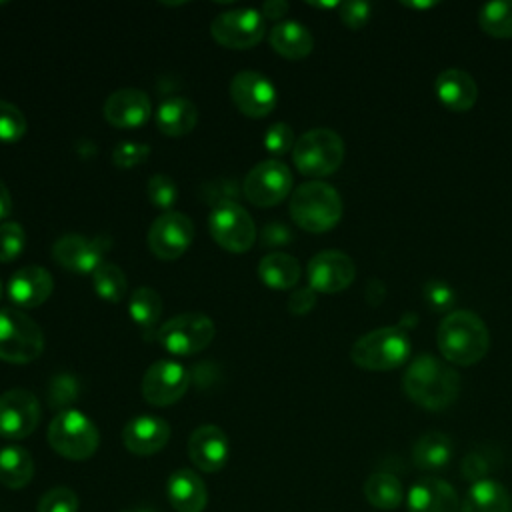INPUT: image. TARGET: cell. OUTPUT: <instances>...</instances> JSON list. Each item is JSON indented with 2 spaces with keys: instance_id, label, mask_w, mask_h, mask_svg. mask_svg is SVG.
<instances>
[{
  "instance_id": "6da1fadb",
  "label": "cell",
  "mask_w": 512,
  "mask_h": 512,
  "mask_svg": "<svg viewBox=\"0 0 512 512\" xmlns=\"http://www.w3.org/2000/svg\"><path fill=\"white\" fill-rule=\"evenodd\" d=\"M402 388L414 404L438 412L458 398L460 374L440 358L420 354L404 370Z\"/></svg>"
},
{
  "instance_id": "7a4b0ae2",
  "label": "cell",
  "mask_w": 512,
  "mask_h": 512,
  "mask_svg": "<svg viewBox=\"0 0 512 512\" xmlns=\"http://www.w3.org/2000/svg\"><path fill=\"white\" fill-rule=\"evenodd\" d=\"M436 344L450 364L474 366L488 354L490 332L476 312L452 310L436 330Z\"/></svg>"
},
{
  "instance_id": "3957f363",
  "label": "cell",
  "mask_w": 512,
  "mask_h": 512,
  "mask_svg": "<svg viewBox=\"0 0 512 512\" xmlns=\"http://www.w3.org/2000/svg\"><path fill=\"white\" fill-rule=\"evenodd\" d=\"M290 216L292 220L308 232L320 234L332 230L342 218V198L338 190L322 180H308L290 196Z\"/></svg>"
},
{
  "instance_id": "277c9868",
  "label": "cell",
  "mask_w": 512,
  "mask_h": 512,
  "mask_svg": "<svg viewBox=\"0 0 512 512\" xmlns=\"http://www.w3.org/2000/svg\"><path fill=\"white\" fill-rule=\"evenodd\" d=\"M408 332L400 326H380L362 334L350 348V360L370 372L400 368L410 356Z\"/></svg>"
},
{
  "instance_id": "5b68a950",
  "label": "cell",
  "mask_w": 512,
  "mask_h": 512,
  "mask_svg": "<svg viewBox=\"0 0 512 512\" xmlns=\"http://www.w3.org/2000/svg\"><path fill=\"white\" fill-rule=\"evenodd\" d=\"M48 444L66 460H88L100 444L96 424L80 410H60L48 426Z\"/></svg>"
},
{
  "instance_id": "8992f818",
  "label": "cell",
  "mask_w": 512,
  "mask_h": 512,
  "mask_svg": "<svg viewBox=\"0 0 512 512\" xmlns=\"http://www.w3.org/2000/svg\"><path fill=\"white\" fill-rule=\"evenodd\" d=\"M292 158L304 176L322 178L336 172L344 160V140L330 128H312L296 138Z\"/></svg>"
},
{
  "instance_id": "52a82bcc",
  "label": "cell",
  "mask_w": 512,
  "mask_h": 512,
  "mask_svg": "<svg viewBox=\"0 0 512 512\" xmlns=\"http://www.w3.org/2000/svg\"><path fill=\"white\" fill-rule=\"evenodd\" d=\"M44 350L42 328L24 312L0 308V360L28 364Z\"/></svg>"
},
{
  "instance_id": "ba28073f",
  "label": "cell",
  "mask_w": 512,
  "mask_h": 512,
  "mask_svg": "<svg viewBox=\"0 0 512 512\" xmlns=\"http://www.w3.org/2000/svg\"><path fill=\"white\" fill-rule=\"evenodd\" d=\"M216 334L214 322L200 312L172 316L156 330V340L176 356H190L204 350Z\"/></svg>"
},
{
  "instance_id": "9c48e42d",
  "label": "cell",
  "mask_w": 512,
  "mask_h": 512,
  "mask_svg": "<svg viewBox=\"0 0 512 512\" xmlns=\"http://www.w3.org/2000/svg\"><path fill=\"white\" fill-rule=\"evenodd\" d=\"M292 182L290 168L282 160L268 158L248 170L242 182V194L250 204L268 208L280 204L292 192Z\"/></svg>"
},
{
  "instance_id": "30bf717a",
  "label": "cell",
  "mask_w": 512,
  "mask_h": 512,
  "mask_svg": "<svg viewBox=\"0 0 512 512\" xmlns=\"http://www.w3.org/2000/svg\"><path fill=\"white\" fill-rule=\"evenodd\" d=\"M208 228L214 242L234 254L246 252L256 240L254 220L236 200L216 204L210 212Z\"/></svg>"
},
{
  "instance_id": "8fae6325",
  "label": "cell",
  "mask_w": 512,
  "mask_h": 512,
  "mask_svg": "<svg viewBox=\"0 0 512 512\" xmlns=\"http://www.w3.org/2000/svg\"><path fill=\"white\" fill-rule=\"evenodd\" d=\"M210 34L224 48L246 50L264 38L266 20L256 8H234L220 12L212 20Z\"/></svg>"
},
{
  "instance_id": "7c38bea8",
  "label": "cell",
  "mask_w": 512,
  "mask_h": 512,
  "mask_svg": "<svg viewBox=\"0 0 512 512\" xmlns=\"http://www.w3.org/2000/svg\"><path fill=\"white\" fill-rule=\"evenodd\" d=\"M194 240V224L190 216L178 210L162 212L148 230V246L160 260L180 258Z\"/></svg>"
},
{
  "instance_id": "4fadbf2b",
  "label": "cell",
  "mask_w": 512,
  "mask_h": 512,
  "mask_svg": "<svg viewBox=\"0 0 512 512\" xmlns=\"http://www.w3.org/2000/svg\"><path fill=\"white\" fill-rule=\"evenodd\" d=\"M40 402L26 388H10L0 394V436L22 440L40 424Z\"/></svg>"
},
{
  "instance_id": "5bb4252c",
  "label": "cell",
  "mask_w": 512,
  "mask_h": 512,
  "mask_svg": "<svg viewBox=\"0 0 512 512\" xmlns=\"http://www.w3.org/2000/svg\"><path fill=\"white\" fill-rule=\"evenodd\" d=\"M232 104L250 118H264L276 106V86L256 70H240L230 80Z\"/></svg>"
},
{
  "instance_id": "9a60e30c",
  "label": "cell",
  "mask_w": 512,
  "mask_h": 512,
  "mask_svg": "<svg viewBox=\"0 0 512 512\" xmlns=\"http://www.w3.org/2000/svg\"><path fill=\"white\" fill-rule=\"evenodd\" d=\"M308 286L314 292L336 294L346 290L356 278L354 260L342 250H322L308 262Z\"/></svg>"
},
{
  "instance_id": "2e32d148",
  "label": "cell",
  "mask_w": 512,
  "mask_h": 512,
  "mask_svg": "<svg viewBox=\"0 0 512 512\" xmlns=\"http://www.w3.org/2000/svg\"><path fill=\"white\" fill-rule=\"evenodd\" d=\"M190 386L188 370L174 360H158L148 366L142 378V396L152 406L178 402Z\"/></svg>"
},
{
  "instance_id": "e0dca14e",
  "label": "cell",
  "mask_w": 512,
  "mask_h": 512,
  "mask_svg": "<svg viewBox=\"0 0 512 512\" xmlns=\"http://www.w3.org/2000/svg\"><path fill=\"white\" fill-rule=\"evenodd\" d=\"M108 238H86L82 234H64L52 244V258L74 274H92L104 260L108 250Z\"/></svg>"
},
{
  "instance_id": "ac0fdd59",
  "label": "cell",
  "mask_w": 512,
  "mask_h": 512,
  "mask_svg": "<svg viewBox=\"0 0 512 512\" xmlns=\"http://www.w3.org/2000/svg\"><path fill=\"white\" fill-rule=\"evenodd\" d=\"M188 456L202 472H218L230 458V440L216 424L198 426L188 438Z\"/></svg>"
},
{
  "instance_id": "d6986e66",
  "label": "cell",
  "mask_w": 512,
  "mask_h": 512,
  "mask_svg": "<svg viewBox=\"0 0 512 512\" xmlns=\"http://www.w3.org/2000/svg\"><path fill=\"white\" fill-rule=\"evenodd\" d=\"M104 118L114 128H138L152 114L150 96L140 88L114 90L102 106Z\"/></svg>"
},
{
  "instance_id": "ffe728a7",
  "label": "cell",
  "mask_w": 512,
  "mask_h": 512,
  "mask_svg": "<svg viewBox=\"0 0 512 512\" xmlns=\"http://www.w3.org/2000/svg\"><path fill=\"white\" fill-rule=\"evenodd\" d=\"M170 440V424L152 414H140L122 428V442L128 452L136 456H152L160 452Z\"/></svg>"
},
{
  "instance_id": "44dd1931",
  "label": "cell",
  "mask_w": 512,
  "mask_h": 512,
  "mask_svg": "<svg viewBox=\"0 0 512 512\" xmlns=\"http://www.w3.org/2000/svg\"><path fill=\"white\" fill-rule=\"evenodd\" d=\"M52 290V274L42 266H24L8 280V298L20 308H36L44 304Z\"/></svg>"
},
{
  "instance_id": "7402d4cb",
  "label": "cell",
  "mask_w": 512,
  "mask_h": 512,
  "mask_svg": "<svg viewBox=\"0 0 512 512\" xmlns=\"http://www.w3.org/2000/svg\"><path fill=\"white\" fill-rule=\"evenodd\" d=\"M410 512H460V498L454 486L442 478L426 476L408 490Z\"/></svg>"
},
{
  "instance_id": "603a6c76",
  "label": "cell",
  "mask_w": 512,
  "mask_h": 512,
  "mask_svg": "<svg viewBox=\"0 0 512 512\" xmlns=\"http://www.w3.org/2000/svg\"><path fill=\"white\" fill-rule=\"evenodd\" d=\"M434 92L442 106L452 112H468L478 100L476 80L460 68L442 70L434 80Z\"/></svg>"
},
{
  "instance_id": "cb8c5ba5",
  "label": "cell",
  "mask_w": 512,
  "mask_h": 512,
  "mask_svg": "<svg viewBox=\"0 0 512 512\" xmlns=\"http://www.w3.org/2000/svg\"><path fill=\"white\" fill-rule=\"evenodd\" d=\"M166 498L176 512H202L208 492L204 480L194 470L178 468L166 480Z\"/></svg>"
},
{
  "instance_id": "d4e9b609",
  "label": "cell",
  "mask_w": 512,
  "mask_h": 512,
  "mask_svg": "<svg viewBox=\"0 0 512 512\" xmlns=\"http://www.w3.org/2000/svg\"><path fill=\"white\" fill-rule=\"evenodd\" d=\"M198 122V108L184 96H168L156 110V126L166 136H184L194 130Z\"/></svg>"
},
{
  "instance_id": "484cf974",
  "label": "cell",
  "mask_w": 512,
  "mask_h": 512,
  "mask_svg": "<svg viewBox=\"0 0 512 512\" xmlns=\"http://www.w3.org/2000/svg\"><path fill=\"white\" fill-rule=\"evenodd\" d=\"M268 40H270V46L274 48V52H278L280 56H284L288 60L306 58L314 48L312 32L296 20L278 22L270 30Z\"/></svg>"
},
{
  "instance_id": "4316f807",
  "label": "cell",
  "mask_w": 512,
  "mask_h": 512,
  "mask_svg": "<svg viewBox=\"0 0 512 512\" xmlns=\"http://www.w3.org/2000/svg\"><path fill=\"white\" fill-rule=\"evenodd\" d=\"M460 512H512V496L502 482L486 478L468 488Z\"/></svg>"
},
{
  "instance_id": "83f0119b",
  "label": "cell",
  "mask_w": 512,
  "mask_h": 512,
  "mask_svg": "<svg viewBox=\"0 0 512 512\" xmlns=\"http://www.w3.org/2000/svg\"><path fill=\"white\" fill-rule=\"evenodd\" d=\"M300 274V262L286 252H270L258 262V276L272 290L294 288Z\"/></svg>"
},
{
  "instance_id": "f1b7e54d",
  "label": "cell",
  "mask_w": 512,
  "mask_h": 512,
  "mask_svg": "<svg viewBox=\"0 0 512 512\" xmlns=\"http://www.w3.org/2000/svg\"><path fill=\"white\" fill-rule=\"evenodd\" d=\"M452 458V442L442 432H424L412 446V460L424 472H436L448 466Z\"/></svg>"
},
{
  "instance_id": "f546056e",
  "label": "cell",
  "mask_w": 512,
  "mask_h": 512,
  "mask_svg": "<svg viewBox=\"0 0 512 512\" xmlns=\"http://www.w3.org/2000/svg\"><path fill=\"white\" fill-rule=\"evenodd\" d=\"M34 476L32 454L18 446L10 444L0 450V484L10 490L24 488Z\"/></svg>"
},
{
  "instance_id": "4dcf8cb0",
  "label": "cell",
  "mask_w": 512,
  "mask_h": 512,
  "mask_svg": "<svg viewBox=\"0 0 512 512\" xmlns=\"http://www.w3.org/2000/svg\"><path fill=\"white\" fill-rule=\"evenodd\" d=\"M364 496L378 510H394L404 498L402 482L390 472H372L364 482Z\"/></svg>"
},
{
  "instance_id": "1f68e13d",
  "label": "cell",
  "mask_w": 512,
  "mask_h": 512,
  "mask_svg": "<svg viewBox=\"0 0 512 512\" xmlns=\"http://www.w3.org/2000/svg\"><path fill=\"white\" fill-rule=\"evenodd\" d=\"M480 28L492 38H512V0H492L478 10Z\"/></svg>"
},
{
  "instance_id": "d6a6232c",
  "label": "cell",
  "mask_w": 512,
  "mask_h": 512,
  "mask_svg": "<svg viewBox=\"0 0 512 512\" xmlns=\"http://www.w3.org/2000/svg\"><path fill=\"white\" fill-rule=\"evenodd\" d=\"M130 318L142 326L144 330L152 328L162 314V298L160 294L150 286H140L132 292L130 304H128Z\"/></svg>"
},
{
  "instance_id": "836d02e7",
  "label": "cell",
  "mask_w": 512,
  "mask_h": 512,
  "mask_svg": "<svg viewBox=\"0 0 512 512\" xmlns=\"http://www.w3.org/2000/svg\"><path fill=\"white\" fill-rule=\"evenodd\" d=\"M92 284H94L96 294L112 304L120 302L126 296V288H128V280H126L122 268H118L112 262H102L92 272Z\"/></svg>"
},
{
  "instance_id": "e575fe53",
  "label": "cell",
  "mask_w": 512,
  "mask_h": 512,
  "mask_svg": "<svg viewBox=\"0 0 512 512\" xmlns=\"http://www.w3.org/2000/svg\"><path fill=\"white\" fill-rule=\"evenodd\" d=\"M496 450L486 448V446H478L474 450H470L464 458H462V478H466L468 482H480L486 480L488 474L496 468Z\"/></svg>"
},
{
  "instance_id": "d590c367",
  "label": "cell",
  "mask_w": 512,
  "mask_h": 512,
  "mask_svg": "<svg viewBox=\"0 0 512 512\" xmlns=\"http://www.w3.org/2000/svg\"><path fill=\"white\" fill-rule=\"evenodd\" d=\"M26 116L18 106L8 100H0V142H16L26 134Z\"/></svg>"
},
{
  "instance_id": "8d00e7d4",
  "label": "cell",
  "mask_w": 512,
  "mask_h": 512,
  "mask_svg": "<svg viewBox=\"0 0 512 512\" xmlns=\"http://www.w3.org/2000/svg\"><path fill=\"white\" fill-rule=\"evenodd\" d=\"M36 512H78V496L68 486H54L40 496Z\"/></svg>"
},
{
  "instance_id": "74e56055",
  "label": "cell",
  "mask_w": 512,
  "mask_h": 512,
  "mask_svg": "<svg viewBox=\"0 0 512 512\" xmlns=\"http://www.w3.org/2000/svg\"><path fill=\"white\" fill-rule=\"evenodd\" d=\"M146 190H148V200L164 212H170V208L174 206V202L178 198V188L168 174L158 172V174L150 176Z\"/></svg>"
},
{
  "instance_id": "f35d334b",
  "label": "cell",
  "mask_w": 512,
  "mask_h": 512,
  "mask_svg": "<svg viewBox=\"0 0 512 512\" xmlns=\"http://www.w3.org/2000/svg\"><path fill=\"white\" fill-rule=\"evenodd\" d=\"M26 246V232L18 222L0 224V262L16 260Z\"/></svg>"
},
{
  "instance_id": "ab89813d",
  "label": "cell",
  "mask_w": 512,
  "mask_h": 512,
  "mask_svg": "<svg viewBox=\"0 0 512 512\" xmlns=\"http://www.w3.org/2000/svg\"><path fill=\"white\" fill-rule=\"evenodd\" d=\"M296 144L294 138V130L290 128V124L286 122H274L272 126H268L266 134H264V146L270 154L274 156H282L286 152H290Z\"/></svg>"
},
{
  "instance_id": "60d3db41",
  "label": "cell",
  "mask_w": 512,
  "mask_h": 512,
  "mask_svg": "<svg viewBox=\"0 0 512 512\" xmlns=\"http://www.w3.org/2000/svg\"><path fill=\"white\" fill-rule=\"evenodd\" d=\"M78 396V384L70 374H58L52 378L50 388H48V400L52 408H62L74 402Z\"/></svg>"
},
{
  "instance_id": "b9f144b4",
  "label": "cell",
  "mask_w": 512,
  "mask_h": 512,
  "mask_svg": "<svg viewBox=\"0 0 512 512\" xmlns=\"http://www.w3.org/2000/svg\"><path fill=\"white\" fill-rule=\"evenodd\" d=\"M150 154V146L144 142H132V140H124L118 142L112 150V160L116 166L120 168H132L136 164H142Z\"/></svg>"
},
{
  "instance_id": "7bdbcfd3",
  "label": "cell",
  "mask_w": 512,
  "mask_h": 512,
  "mask_svg": "<svg viewBox=\"0 0 512 512\" xmlns=\"http://www.w3.org/2000/svg\"><path fill=\"white\" fill-rule=\"evenodd\" d=\"M422 292H424V300L428 302V306H430L432 310H436V312L448 310V308L454 304V300H456L452 286L446 284V282H442V280H430V282H426Z\"/></svg>"
},
{
  "instance_id": "ee69618b",
  "label": "cell",
  "mask_w": 512,
  "mask_h": 512,
  "mask_svg": "<svg viewBox=\"0 0 512 512\" xmlns=\"http://www.w3.org/2000/svg\"><path fill=\"white\" fill-rule=\"evenodd\" d=\"M370 12H372V6L370 2H364V0H348L340 4V20L344 26L352 30L362 28L370 20Z\"/></svg>"
},
{
  "instance_id": "f6af8a7d",
  "label": "cell",
  "mask_w": 512,
  "mask_h": 512,
  "mask_svg": "<svg viewBox=\"0 0 512 512\" xmlns=\"http://www.w3.org/2000/svg\"><path fill=\"white\" fill-rule=\"evenodd\" d=\"M290 242H292V230L284 222L272 220L260 230V244L262 246L276 248V246H286Z\"/></svg>"
},
{
  "instance_id": "bcb514c9",
  "label": "cell",
  "mask_w": 512,
  "mask_h": 512,
  "mask_svg": "<svg viewBox=\"0 0 512 512\" xmlns=\"http://www.w3.org/2000/svg\"><path fill=\"white\" fill-rule=\"evenodd\" d=\"M316 304V292L310 286L304 288H296L292 290V294L288 296V310L296 316L308 314Z\"/></svg>"
},
{
  "instance_id": "7dc6e473",
  "label": "cell",
  "mask_w": 512,
  "mask_h": 512,
  "mask_svg": "<svg viewBox=\"0 0 512 512\" xmlns=\"http://www.w3.org/2000/svg\"><path fill=\"white\" fill-rule=\"evenodd\" d=\"M288 8H290V6H288L286 0H268V2L262 4L260 14H262L264 18L278 20V18H282V16L288 12Z\"/></svg>"
},
{
  "instance_id": "c3c4849f",
  "label": "cell",
  "mask_w": 512,
  "mask_h": 512,
  "mask_svg": "<svg viewBox=\"0 0 512 512\" xmlns=\"http://www.w3.org/2000/svg\"><path fill=\"white\" fill-rule=\"evenodd\" d=\"M384 296H386V286H384L380 280L372 278V280L368 282V286H366V300H368L372 306H378Z\"/></svg>"
},
{
  "instance_id": "681fc988",
  "label": "cell",
  "mask_w": 512,
  "mask_h": 512,
  "mask_svg": "<svg viewBox=\"0 0 512 512\" xmlns=\"http://www.w3.org/2000/svg\"><path fill=\"white\" fill-rule=\"evenodd\" d=\"M12 210V198L8 186L0 180V220H4Z\"/></svg>"
},
{
  "instance_id": "f907efd6",
  "label": "cell",
  "mask_w": 512,
  "mask_h": 512,
  "mask_svg": "<svg viewBox=\"0 0 512 512\" xmlns=\"http://www.w3.org/2000/svg\"><path fill=\"white\" fill-rule=\"evenodd\" d=\"M404 6H410V8H430V6H436V2H404Z\"/></svg>"
},
{
  "instance_id": "816d5d0a",
  "label": "cell",
  "mask_w": 512,
  "mask_h": 512,
  "mask_svg": "<svg viewBox=\"0 0 512 512\" xmlns=\"http://www.w3.org/2000/svg\"><path fill=\"white\" fill-rule=\"evenodd\" d=\"M2 290H4V286H2V280H0V298H2Z\"/></svg>"
}]
</instances>
